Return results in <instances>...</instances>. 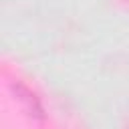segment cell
<instances>
[{
    "instance_id": "obj_1",
    "label": "cell",
    "mask_w": 129,
    "mask_h": 129,
    "mask_svg": "<svg viewBox=\"0 0 129 129\" xmlns=\"http://www.w3.org/2000/svg\"><path fill=\"white\" fill-rule=\"evenodd\" d=\"M16 89V95H18V99L20 101H24L26 105H28V111H30V115H34V117H40V113H42V109H40V105H38V101H36V97L24 87V85H16L14 87Z\"/></svg>"
}]
</instances>
